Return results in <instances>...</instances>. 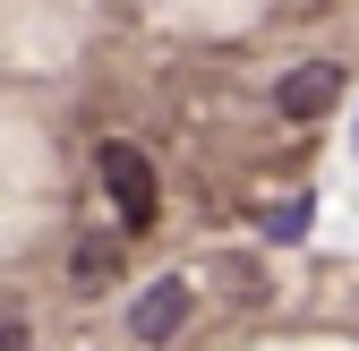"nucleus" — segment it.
<instances>
[{"label":"nucleus","mask_w":359,"mask_h":351,"mask_svg":"<svg viewBox=\"0 0 359 351\" xmlns=\"http://www.w3.org/2000/svg\"><path fill=\"white\" fill-rule=\"evenodd\" d=\"M342 103V69L334 60H299V69H283V86H274V112L283 120H325Z\"/></svg>","instance_id":"f03ea898"},{"label":"nucleus","mask_w":359,"mask_h":351,"mask_svg":"<svg viewBox=\"0 0 359 351\" xmlns=\"http://www.w3.org/2000/svg\"><path fill=\"white\" fill-rule=\"evenodd\" d=\"M111 274H120V240H111V232H95V240H77V266H69V283H77L86 300H95V291H103Z\"/></svg>","instance_id":"20e7f679"},{"label":"nucleus","mask_w":359,"mask_h":351,"mask_svg":"<svg viewBox=\"0 0 359 351\" xmlns=\"http://www.w3.org/2000/svg\"><path fill=\"white\" fill-rule=\"evenodd\" d=\"M180 326H189V283L180 274H163V283H146L137 300H128V334L137 343H171Z\"/></svg>","instance_id":"7ed1b4c3"},{"label":"nucleus","mask_w":359,"mask_h":351,"mask_svg":"<svg viewBox=\"0 0 359 351\" xmlns=\"http://www.w3.org/2000/svg\"><path fill=\"white\" fill-rule=\"evenodd\" d=\"M0 351H26V326H0Z\"/></svg>","instance_id":"423d86ee"},{"label":"nucleus","mask_w":359,"mask_h":351,"mask_svg":"<svg viewBox=\"0 0 359 351\" xmlns=\"http://www.w3.org/2000/svg\"><path fill=\"white\" fill-rule=\"evenodd\" d=\"M308 223H317V197H283V206H265V240H299Z\"/></svg>","instance_id":"39448f33"},{"label":"nucleus","mask_w":359,"mask_h":351,"mask_svg":"<svg viewBox=\"0 0 359 351\" xmlns=\"http://www.w3.org/2000/svg\"><path fill=\"white\" fill-rule=\"evenodd\" d=\"M351 146H359V112H351Z\"/></svg>","instance_id":"0eeeda50"},{"label":"nucleus","mask_w":359,"mask_h":351,"mask_svg":"<svg viewBox=\"0 0 359 351\" xmlns=\"http://www.w3.org/2000/svg\"><path fill=\"white\" fill-rule=\"evenodd\" d=\"M95 171H103V197L120 206V223H128V232H146V223H154V171H146V154L111 138V146L95 154Z\"/></svg>","instance_id":"f257e3e1"}]
</instances>
